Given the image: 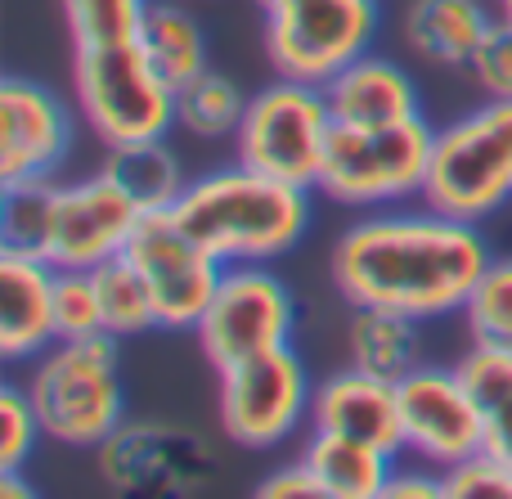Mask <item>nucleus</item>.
Masks as SVG:
<instances>
[{"label":"nucleus","mask_w":512,"mask_h":499,"mask_svg":"<svg viewBox=\"0 0 512 499\" xmlns=\"http://www.w3.org/2000/svg\"><path fill=\"white\" fill-rule=\"evenodd\" d=\"M495 261L477 221L441 212L382 207L364 212L333 239L328 275L346 306H378L409 320L459 315L481 270Z\"/></svg>","instance_id":"f257e3e1"},{"label":"nucleus","mask_w":512,"mask_h":499,"mask_svg":"<svg viewBox=\"0 0 512 499\" xmlns=\"http://www.w3.org/2000/svg\"><path fill=\"white\" fill-rule=\"evenodd\" d=\"M310 194L315 189L288 185L234 162V167H216L189 180L171 216L225 266H252V261L274 266L310 234V221H315Z\"/></svg>","instance_id":"f03ea898"},{"label":"nucleus","mask_w":512,"mask_h":499,"mask_svg":"<svg viewBox=\"0 0 512 499\" xmlns=\"http://www.w3.org/2000/svg\"><path fill=\"white\" fill-rule=\"evenodd\" d=\"M113 333L59 338L32 360L27 392L41 414V428L54 446L99 450L126 423L122 351Z\"/></svg>","instance_id":"7ed1b4c3"},{"label":"nucleus","mask_w":512,"mask_h":499,"mask_svg":"<svg viewBox=\"0 0 512 499\" xmlns=\"http://www.w3.org/2000/svg\"><path fill=\"white\" fill-rule=\"evenodd\" d=\"M436 126L423 113L387 126H333L315 194L355 212L405 207L427 194Z\"/></svg>","instance_id":"20e7f679"},{"label":"nucleus","mask_w":512,"mask_h":499,"mask_svg":"<svg viewBox=\"0 0 512 499\" xmlns=\"http://www.w3.org/2000/svg\"><path fill=\"white\" fill-rule=\"evenodd\" d=\"M72 99L104 149L167 140L176 131V86L153 68L140 41L72 50Z\"/></svg>","instance_id":"39448f33"},{"label":"nucleus","mask_w":512,"mask_h":499,"mask_svg":"<svg viewBox=\"0 0 512 499\" xmlns=\"http://www.w3.org/2000/svg\"><path fill=\"white\" fill-rule=\"evenodd\" d=\"M423 203L477 225L512 203V99H486L436 126Z\"/></svg>","instance_id":"423d86ee"},{"label":"nucleus","mask_w":512,"mask_h":499,"mask_svg":"<svg viewBox=\"0 0 512 499\" xmlns=\"http://www.w3.org/2000/svg\"><path fill=\"white\" fill-rule=\"evenodd\" d=\"M333 126L337 122L324 86L274 77L270 86H261L248 99L243 126L234 135V162L261 171V176L315 189Z\"/></svg>","instance_id":"0eeeda50"},{"label":"nucleus","mask_w":512,"mask_h":499,"mask_svg":"<svg viewBox=\"0 0 512 499\" xmlns=\"http://www.w3.org/2000/svg\"><path fill=\"white\" fill-rule=\"evenodd\" d=\"M382 0H292L265 14V59L274 77L328 86L346 63L373 50Z\"/></svg>","instance_id":"6e6552de"},{"label":"nucleus","mask_w":512,"mask_h":499,"mask_svg":"<svg viewBox=\"0 0 512 499\" xmlns=\"http://www.w3.org/2000/svg\"><path fill=\"white\" fill-rule=\"evenodd\" d=\"M194 338L216 374L252 356H265V351L292 347V338H297V293L265 261L225 266Z\"/></svg>","instance_id":"1a4fd4ad"},{"label":"nucleus","mask_w":512,"mask_h":499,"mask_svg":"<svg viewBox=\"0 0 512 499\" xmlns=\"http://www.w3.org/2000/svg\"><path fill=\"white\" fill-rule=\"evenodd\" d=\"M315 401V378L297 347H279L252 356L243 365L221 369V428L243 450H279L310 423Z\"/></svg>","instance_id":"9d476101"},{"label":"nucleus","mask_w":512,"mask_h":499,"mask_svg":"<svg viewBox=\"0 0 512 499\" xmlns=\"http://www.w3.org/2000/svg\"><path fill=\"white\" fill-rule=\"evenodd\" d=\"M99 477L113 495L135 499H189L203 495L216 477V450L207 437L180 423L126 419L95 450Z\"/></svg>","instance_id":"9b49d317"},{"label":"nucleus","mask_w":512,"mask_h":499,"mask_svg":"<svg viewBox=\"0 0 512 499\" xmlns=\"http://www.w3.org/2000/svg\"><path fill=\"white\" fill-rule=\"evenodd\" d=\"M122 257L140 270L144 288L153 297V311H158V329L194 333L216 297L225 261L212 257L171 212L140 216Z\"/></svg>","instance_id":"f8f14e48"},{"label":"nucleus","mask_w":512,"mask_h":499,"mask_svg":"<svg viewBox=\"0 0 512 499\" xmlns=\"http://www.w3.org/2000/svg\"><path fill=\"white\" fill-rule=\"evenodd\" d=\"M135 198L108 176L104 167L95 176L59 180L54 185V216L50 239H45V261L54 270H95L104 261L122 257L140 225Z\"/></svg>","instance_id":"ddd939ff"},{"label":"nucleus","mask_w":512,"mask_h":499,"mask_svg":"<svg viewBox=\"0 0 512 499\" xmlns=\"http://www.w3.org/2000/svg\"><path fill=\"white\" fill-rule=\"evenodd\" d=\"M400 428H405V455L450 473L454 464L481 450V414L463 383L459 365H418L396 383Z\"/></svg>","instance_id":"4468645a"},{"label":"nucleus","mask_w":512,"mask_h":499,"mask_svg":"<svg viewBox=\"0 0 512 499\" xmlns=\"http://www.w3.org/2000/svg\"><path fill=\"white\" fill-rule=\"evenodd\" d=\"M77 149L72 108L27 77L0 81V185L59 180Z\"/></svg>","instance_id":"2eb2a0df"},{"label":"nucleus","mask_w":512,"mask_h":499,"mask_svg":"<svg viewBox=\"0 0 512 499\" xmlns=\"http://www.w3.org/2000/svg\"><path fill=\"white\" fill-rule=\"evenodd\" d=\"M310 428L342 432V437L369 441L387 455H405V428H400V396L396 383L373 378L364 369H337L319 378L310 401Z\"/></svg>","instance_id":"dca6fc26"},{"label":"nucleus","mask_w":512,"mask_h":499,"mask_svg":"<svg viewBox=\"0 0 512 499\" xmlns=\"http://www.w3.org/2000/svg\"><path fill=\"white\" fill-rule=\"evenodd\" d=\"M54 342V266L0 248V356L9 365H32Z\"/></svg>","instance_id":"f3484780"},{"label":"nucleus","mask_w":512,"mask_h":499,"mask_svg":"<svg viewBox=\"0 0 512 499\" xmlns=\"http://www.w3.org/2000/svg\"><path fill=\"white\" fill-rule=\"evenodd\" d=\"M337 126H387L423 113L418 81L391 54H360L324 86Z\"/></svg>","instance_id":"a211bd4d"},{"label":"nucleus","mask_w":512,"mask_h":499,"mask_svg":"<svg viewBox=\"0 0 512 499\" xmlns=\"http://www.w3.org/2000/svg\"><path fill=\"white\" fill-rule=\"evenodd\" d=\"M499 23L490 0H409L405 9V45L432 68H468L472 54Z\"/></svg>","instance_id":"6ab92c4d"},{"label":"nucleus","mask_w":512,"mask_h":499,"mask_svg":"<svg viewBox=\"0 0 512 499\" xmlns=\"http://www.w3.org/2000/svg\"><path fill=\"white\" fill-rule=\"evenodd\" d=\"M301 459L324 482L328 499H382L391 473H396V455L369 446V441L342 437V432H324V428H310Z\"/></svg>","instance_id":"aec40b11"},{"label":"nucleus","mask_w":512,"mask_h":499,"mask_svg":"<svg viewBox=\"0 0 512 499\" xmlns=\"http://www.w3.org/2000/svg\"><path fill=\"white\" fill-rule=\"evenodd\" d=\"M346 351L351 365L373 378L400 383L423 365V320H409L396 311H378V306H351L346 320Z\"/></svg>","instance_id":"412c9836"},{"label":"nucleus","mask_w":512,"mask_h":499,"mask_svg":"<svg viewBox=\"0 0 512 499\" xmlns=\"http://www.w3.org/2000/svg\"><path fill=\"white\" fill-rule=\"evenodd\" d=\"M459 374L481 414V450L512 468V351L468 342V351L459 356Z\"/></svg>","instance_id":"4be33fe9"},{"label":"nucleus","mask_w":512,"mask_h":499,"mask_svg":"<svg viewBox=\"0 0 512 499\" xmlns=\"http://www.w3.org/2000/svg\"><path fill=\"white\" fill-rule=\"evenodd\" d=\"M104 171L135 198L144 216L149 212H171L185 194V171L180 158L167 140H144V144H122V149H108Z\"/></svg>","instance_id":"5701e85b"},{"label":"nucleus","mask_w":512,"mask_h":499,"mask_svg":"<svg viewBox=\"0 0 512 499\" xmlns=\"http://www.w3.org/2000/svg\"><path fill=\"white\" fill-rule=\"evenodd\" d=\"M140 45L144 54L153 59V68L171 81V86H185L189 77H198L207 63V32L185 5L176 0H153L149 5V18L140 27Z\"/></svg>","instance_id":"b1692460"},{"label":"nucleus","mask_w":512,"mask_h":499,"mask_svg":"<svg viewBox=\"0 0 512 499\" xmlns=\"http://www.w3.org/2000/svg\"><path fill=\"white\" fill-rule=\"evenodd\" d=\"M248 99L252 95H243V86L234 77L203 68L176 90V122L194 140H234L243 126V113H248Z\"/></svg>","instance_id":"393cba45"},{"label":"nucleus","mask_w":512,"mask_h":499,"mask_svg":"<svg viewBox=\"0 0 512 499\" xmlns=\"http://www.w3.org/2000/svg\"><path fill=\"white\" fill-rule=\"evenodd\" d=\"M95 288H99V311H104V333L113 338H140V333L158 329V311L144 288L140 270L126 257H113L95 266Z\"/></svg>","instance_id":"a878e982"},{"label":"nucleus","mask_w":512,"mask_h":499,"mask_svg":"<svg viewBox=\"0 0 512 499\" xmlns=\"http://www.w3.org/2000/svg\"><path fill=\"white\" fill-rule=\"evenodd\" d=\"M72 50H104V45L140 41L153 0H59Z\"/></svg>","instance_id":"bb28decb"},{"label":"nucleus","mask_w":512,"mask_h":499,"mask_svg":"<svg viewBox=\"0 0 512 499\" xmlns=\"http://www.w3.org/2000/svg\"><path fill=\"white\" fill-rule=\"evenodd\" d=\"M459 315L472 347L512 351V257H495L481 270L477 288L468 293Z\"/></svg>","instance_id":"cd10ccee"},{"label":"nucleus","mask_w":512,"mask_h":499,"mask_svg":"<svg viewBox=\"0 0 512 499\" xmlns=\"http://www.w3.org/2000/svg\"><path fill=\"white\" fill-rule=\"evenodd\" d=\"M54 185L59 180L5 185V194H0V248L27 252V257L45 261V239H50V216H54Z\"/></svg>","instance_id":"c85d7f7f"},{"label":"nucleus","mask_w":512,"mask_h":499,"mask_svg":"<svg viewBox=\"0 0 512 499\" xmlns=\"http://www.w3.org/2000/svg\"><path fill=\"white\" fill-rule=\"evenodd\" d=\"M54 329H59V338L104 333L95 270H54Z\"/></svg>","instance_id":"c756f323"},{"label":"nucleus","mask_w":512,"mask_h":499,"mask_svg":"<svg viewBox=\"0 0 512 499\" xmlns=\"http://www.w3.org/2000/svg\"><path fill=\"white\" fill-rule=\"evenodd\" d=\"M45 437L32 392L18 383L0 387V468H23L36 455V441Z\"/></svg>","instance_id":"7c9ffc66"},{"label":"nucleus","mask_w":512,"mask_h":499,"mask_svg":"<svg viewBox=\"0 0 512 499\" xmlns=\"http://www.w3.org/2000/svg\"><path fill=\"white\" fill-rule=\"evenodd\" d=\"M445 499H512V468L477 450L445 473Z\"/></svg>","instance_id":"2f4dec72"},{"label":"nucleus","mask_w":512,"mask_h":499,"mask_svg":"<svg viewBox=\"0 0 512 499\" xmlns=\"http://www.w3.org/2000/svg\"><path fill=\"white\" fill-rule=\"evenodd\" d=\"M468 72L486 99H512V23L499 18V23L490 27L481 50L472 54Z\"/></svg>","instance_id":"473e14b6"},{"label":"nucleus","mask_w":512,"mask_h":499,"mask_svg":"<svg viewBox=\"0 0 512 499\" xmlns=\"http://www.w3.org/2000/svg\"><path fill=\"white\" fill-rule=\"evenodd\" d=\"M256 495L261 499H328L324 482L310 473L306 459H297V464H288V468H274V473L256 486Z\"/></svg>","instance_id":"72a5a7b5"},{"label":"nucleus","mask_w":512,"mask_h":499,"mask_svg":"<svg viewBox=\"0 0 512 499\" xmlns=\"http://www.w3.org/2000/svg\"><path fill=\"white\" fill-rule=\"evenodd\" d=\"M382 499H445V473L441 468H432V464L396 468Z\"/></svg>","instance_id":"f704fd0d"},{"label":"nucleus","mask_w":512,"mask_h":499,"mask_svg":"<svg viewBox=\"0 0 512 499\" xmlns=\"http://www.w3.org/2000/svg\"><path fill=\"white\" fill-rule=\"evenodd\" d=\"M0 495L5 499H36V486L23 482V468H0Z\"/></svg>","instance_id":"c9c22d12"},{"label":"nucleus","mask_w":512,"mask_h":499,"mask_svg":"<svg viewBox=\"0 0 512 499\" xmlns=\"http://www.w3.org/2000/svg\"><path fill=\"white\" fill-rule=\"evenodd\" d=\"M283 5H292V0H256V9H261V14H274V9H283Z\"/></svg>","instance_id":"e433bc0d"},{"label":"nucleus","mask_w":512,"mask_h":499,"mask_svg":"<svg viewBox=\"0 0 512 499\" xmlns=\"http://www.w3.org/2000/svg\"><path fill=\"white\" fill-rule=\"evenodd\" d=\"M495 9H499V18H504V23H512V0H499Z\"/></svg>","instance_id":"4c0bfd02"},{"label":"nucleus","mask_w":512,"mask_h":499,"mask_svg":"<svg viewBox=\"0 0 512 499\" xmlns=\"http://www.w3.org/2000/svg\"><path fill=\"white\" fill-rule=\"evenodd\" d=\"M490 5H499V0H490Z\"/></svg>","instance_id":"58836bf2"}]
</instances>
